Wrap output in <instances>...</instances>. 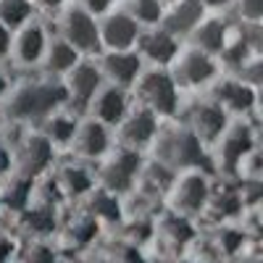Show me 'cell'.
<instances>
[{
	"mask_svg": "<svg viewBox=\"0 0 263 263\" xmlns=\"http://www.w3.org/2000/svg\"><path fill=\"white\" fill-rule=\"evenodd\" d=\"M69 92L61 84H24L13 92L8 103V114L13 119H37L50 114L55 105H61Z\"/></svg>",
	"mask_w": 263,
	"mask_h": 263,
	"instance_id": "obj_1",
	"label": "cell"
},
{
	"mask_svg": "<svg viewBox=\"0 0 263 263\" xmlns=\"http://www.w3.org/2000/svg\"><path fill=\"white\" fill-rule=\"evenodd\" d=\"M140 92L145 103L150 105L147 111L153 114H171L177 108V87H174V79L163 71L147 74L140 84Z\"/></svg>",
	"mask_w": 263,
	"mask_h": 263,
	"instance_id": "obj_2",
	"label": "cell"
},
{
	"mask_svg": "<svg viewBox=\"0 0 263 263\" xmlns=\"http://www.w3.org/2000/svg\"><path fill=\"white\" fill-rule=\"evenodd\" d=\"M63 32H66V42L71 48H79V50H95L98 42H100V29L95 24L92 13L87 11H69L66 13V21H63Z\"/></svg>",
	"mask_w": 263,
	"mask_h": 263,
	"instance_id": "obj_3",
	"label": "cell"
},
{
	"mask_svg": "<svg viewBox=\"0 0 263 263\" xmlns=\"http://www.w3.org/2000/svg\"><path fill=\"white\" fill-rule=\"evenodd\" d=\"M98 34L103 37V42L111 50H129L132 45H135L137 34H140V27L129 13H116V16L105 18L103 32H98Z\"/></svg>",
	"mask_w": 263,
	"mask_h": 263,
	"instance_id": "obj_4",
	"label": "cell"
},
{
	"mask_svg": "<svg viewBox=\"0 0 263 263\" xmlns=\"http://www.w3.org/2000/svg\"><path fill=\"white\" fill-rule=\"evenodd\" d=\"M100 90V71L92 63H74L69 69V82H66V92L74 95L77 100L87 103Z\"/></svg>",
	"mask_w": 263,
	"mask_h": 263,
	"instance_id": "obj_5",
	"label": "cell"
},
{
	"mask_svg": "<svg viewBox=\"0 0 263 263\" xmlns=\"http://www.w3.org/2000/svg\"><path fill=\"white\" fill-rule=\"evenodd\" d=\"M50 140L48 137H29L24 145L18 147V166L27 177H34L50 163Z\"/></svg>",
	"mask_w": 263,
	"mask_h": 263,
	"instance_id": "obj_6",
	"label": "cell"
},
{
	"mask_svg": "<svg viewBox=\"0 0 263 263\" xmlns=\"http://www.w3.org/2000/svg\"><path fill=\"white\" fill-rule=\"evenodd\" d=\"M103 66H105L108 79H111L114 84H121V87L132 84L140 77V58L135 53H129V50H114L103 61Z\"/></svg>",
	"mask_w": 263,
	"mask_h": 263,
	"instance_id": "obj_7",
	"label": "cell"
},
{
	"mask_svg": "<svg viewBox=\"0 0 263 263\" xmlns=\"http://www.w3.org/2000/svg\"><path fill=\"white\" fill-rule=\"evenodd\" d=\"M140 168V158L135 150H121L119 156L111 161V166L105 168V184L108 190H126L132 184V177H135V171Z\"/></svg>",
	"mask_w": 263,
	"mask_h": 263,
	"instance_id": "obj_8",
	"label": "cell"
},
{
	"mask_svg": "<svg viewBox=\"0 0 263 263\" xmlns=\"http://www.w3.org/2000/svg\"><path fill=\"white\" fill-rule=\"evenodd\" d=\"M224 111L218 105H197L192 111V135L197 140H216L224 132Z\"/></svg>",
	"mask_w": 263,
	"mask_h": 263,
	"instance_id": "obj_9",
	"label": "cell"
},
{
	"mask_svg": "<svg viewBox=\"0 0 263 263\" xmlns=\"http://www.w3.org/2000/svg\"><path fill=\"white\" fill-rule=\"evenodd\" d=\"M95 114L103 124H119L126 114V98L119 87H105L98 90L95 95Z\"/></svg>",
	"mask_w": 263,
	"mask_h": 263,
	"instance_id": "obj_10",
	"label": "cell"
},
{
	"mask_svg": "<svg viewBox=\"0 0 263 263\" xmlns=\"http://www.w3.org/2000/svg\"><path fill=\"white\" fill-rule=\"evenodd\" d=\"M213 71H216L213 69V61L203 50L187 53L184 61H182V66H179V77H182L184 84H203V82H208L213 77Z\"/></svg>",
	"mask_w": 263,
	"mask_h": 263,
	"instance_id": "obj_11",
	"label": "cell"
},
{
	"mask_svg": "<svg viewBox=\"0 0 263 263\" xmlns=\"http://www.w3.org/2000/svg\"><path fill=\"white\" fill-rule=\"evenodd\" d=\"M200 140H197L192 132H179L174 135L171 142H168V158L179 166H192L200 161Z\"/></svg>",
	"mask_w": 263,
	"mask_h": 263,
	"instance_id": "obj_12",
	"label": "cell"
},
{
	"mask_svg": "<svg viewBox=\"0 0 263 263\" xmlns=\"http://www.w3.org/2000/svg\"><path fill=\"white\" fill-rule=\"evenodd\" d=\"M121 135L129 145H145L147 140H153V135H156V116H153V111H137L135 116H129L124 121V129Z\"/></svg>",
	"mask_w": 263,
	"mask_h": 263,
	"instance_id": "obj_13",
	"label": "cell"
},
{
	"mask_svg": "<svg viewBox=\"0 0 263 263\" xmlns=\"http://www.w3.org/2000/svg\"><path fill=\"white\" fill-rule=\"evenodd\" d=\"M208 197V184L203 177H197V174H187L182 177L179 187H177V203L184 208V211H197Z\"/></svg>",
	"mask_w": 263,
	"mask_h": 263,
	"instance_id": "obj_14",
	"label": "cell"
},
{
	"mask_svg": "<svg viewBox=\"0 0 263 263\" xmlns=\"http://www.w3.org/2000/svg\"><path fill=\"white\" fill-rule=\"evenodd\" d=\"M200 16H203V6H197L195 0H182V3L174 6V11L168 13L166 24L168 29L166 32H190L200 24Z\"/></svg>",
	"mask_w": 263,
	"mask_h": 263,
	"instance_id": "obj_15",
	"label": "cell"
},
{
	"mask_svg": "<svg viewBox=\"0 0 263 263\" xmlns=\"http://www.w3.org/2000/svg\"><path fill=\"white\" fill-rule=\"evenodd\" d=\"M142 50L153 63H168L177 55V40L171 37V32H150L142 40Z\"/></svg>",
	"mask_w": 263,
	"mask_h": 263,
	"instance_id": "obj_16",
	"label": "cell"
},
{
	"mask_svg": "<svg viewBox=\"0 0 263 263\" xmlns=\"http://www.w3.org/2000/svg\"><path fill=\"white\" fill-rule=\"evenodd\" d=\"M42 53H45V34H42L40 27H27L24 32L18 34L16 40V55L21 63H34L42 58Z\"/></svg>",
	"mask_w": 263,
	"mask_h": 263,
	"instance_id": "obj_17",
	"label": "cell"
},
{
	"mask_svg": "<svg viewBox=\"0 0 263 263\" xmlns=\"http://www.w3.org/2000/svg\"><path fill=\"white\" fill-rule=\"evenodd\" d=\"M77 135H79V150L84 156H103L108 150V132L98 121L84 124L82 129L77 126Z\"/></svg>",
	"mask_w": 263,
	"mask_h": 263,
	"instance_id": "obj_18",
	"label": "cell"
},
{
	"mask_svg": "<svg viewBox=\"0 0 263 263\" xmlns=\"http://www.w3.org/2000/svg\"><path fill=\"white\" fill-rule=\"evenodd\" d=\"M195 40L203 53H221L227 45V29L221 21H205V24L195 27Z\"/></svg>",
	"mask_w": 263,
	"mask_h": 263,
	"instance_id": "obj_19",
	"label": "cell"
},
{
	"mask_svg": "<svg viewBox=\"0 0 263 263\" xmlns=\"http://www.w3.org/2000/svg\"><path fill=\"white\" fill-rule=\"evenodd\" d=\"M218 98H221V103L227 108H232V111H248V108H253L255 103V92L250 84H221V90H218Z\"/></svg>",
	"mask_w": 263,
	"mask_h": 263,
	"instance_id": "obj_20",
	"label": "cell"
},
{
	"mask_svg": "<svg viewBox=\"0 0 263 263\" xmlns=\"http://www.w3.org/2000/svg\"><path fill=\"white\" fill-rule=\"evenodd\" d=\"M250 150V135L248 129H237L232 135H227L224 145H221V158L227 166H234L237 161H242V156Z\"/></svg>",
	"mask_w": 263,
	"mask_h": 263,
	"instance_id": "obj_21",
	"label": "cell"
},
{
	"mask_svg": "<svg viewBox=\"0 0 263 263\" xmlns=\"http://www.w3.org/2000/svg\"><path fill=\"white\" fill-rule=\"evenodd\" d=\"M29 0H0V21L3 27H21L29 18Z\"/></svg>",
	"mask_w": 263,
	"mask_h": 263,
	"instance_id": "obj_22",
	"label": "cell"
},
{
	"mask_svg": "<svg viewBox=\"0 0 263 263\" xmlns=\"http://www.w3.org/2000/svg\"><path fill=\"white\" fill-rule=\"evenodd\" d=\"M74 63H77V48H71L69 42H53L48 48V69L69 71Z\"/></svg>",
	"mask_w": 263,
	"mask_h": 263,
	"instance_id": "obj_23",
	"label": "cell"
},
{
	"mask_svg": "<svg viewBox=\"0 0 263 263\" xmlns=\"http://www.w3.org/2000/svg\"><path fill=\"white\" fill-rule=\"evenodd\" d=\"M45 137L50 142H69L71 137H77V121L69 116H50L45 124Z\"/></svg>",
	"mask_w": 263,
	"mask_h": 263,
	"instance_id": "obj_24",
	"label": "cell"
},
{
	"mask_svg": "<svg viewBox=\"0 0 263 263\" xmlns=\"http://www.w3.org/2000/svg\"><path fill=\"white\" fill-rule=\"evenodd\" d=\"M163 13L161 0H132L129 6V16L140 21V24H156Z\"/></svg>",
	"mask_w": 263,
	"mask_h": 263,
	"instance_id": "obj_25",
	"label": "cell"
},
{
	"mask_svg": "<svg viewBox=\"0 0 263 263\" xmlns=\"http://www.w3.org/2000/svg\"><path fill=\"white\" fill-rule=\"evenodd\" d=\"M61 182H63L66 190L74 192V195H82V192H87L92 187V179H90V174H87L84 168H66Z\"/></svg>",
	"mask_w": 263,
	"mask_h": 263,
	"instance_id": "obj_26",
	"label": "cell"
},
{
	"mask_svg": "<svg viewBox=\"0 0 263 263\" xmlns=\"http://www.w3.org/2000/svg\"><path fill=\"white\" fill-rule=\"evenodd\" d=\"M27 227L37 234H45L55 227V218H53V211L50 208H34V211H27Z\"/></svg>",
	"mask_w": 263,
	"mask_h": 263,
	"instance_id": "obj_27",
	"label": "cell"
},
{
	"mask_svg": "<svg viewBox=\"0 0 263 263\" xmlns=\"http://www.w3.org/2000/svg\"><path fill=\"white\" fill-rule=\"evenodd\" d=\"M29 192H32L29 179H16V182L8 187V192H6V205H11V208H24L27 200H29Z\"/></svg>",
	"mask_w": 263,
	"mask_h": 263,
	"instance_id": "obj_28",
	"label": "cell"
},
{
	"mask_svg": "<svg viewBox=\"0 0 263 263\" xmlns=\"http://www.w3.org/2000/svg\"><path fill=\"white\" fill-rule=\"evenodd\" d=\"M92 213H95V216H103V218H116V216H119L116 197L108 195V192H98L95 200H92Z\"/></svg>",
	"mask_w": 263,
	"mask_h": 263,
	"instance_id": "obj_29",
	"label": "cell"
},
{
	"mask_svg": "<svg viewBox=\"0 0 263 263\" xmlns=\"http://www.w3.org/2000/svg\"><path fill=\"white\" fill-rule=\"evenodd\" d=\"M239 13L255 24L263 13V0H239Z\"/></svg>",
	"mask_w": 263,
	"mask_h": 263,
	"instance_id": "obj_30",
	"label": "cell"
},
{
	"mask_svg": "<svg viewBox=\"0 0 263 263\" xmlns=\"http://www.w3.org/2000/svg\"><path fill=\"white\" fill-rule=\"evenodd\" d=\"M27 263H53V253L45 245H32L27 253Z\"/></svg>",
	"mask_w": 263,
	"mask_h": 263,
	"instance_id": "obj_31",
	"label": "cell"
},
{
	"mask_svg": "<svg viewBox=\"0 0 263 263\" xmlns=\"http://www.w3.org/2000/svg\"><path fill=\"white\" fill-rule=\"evenodd\" d=\"M84 6H87V13H103L111 6V0H84Z\"/></svg>",
	"mask_w": 263,
	"mask_h": 263,
	"instance_id": "obj_32",
	"label": "cell"
},
{
	"mask_svg": "<svg viewBox=\"0 0 263 263\" xmlns=\"http://www.w3.org/2000/svg\"><path fill=\"white\" fill-rule=\"evenodd\" d=\"M8 50H11V34H8V27L0 24V58L8 55Z\"/></svg>",
	"mask_w": 263,
	"mask_h": 263,
	"instance_id": "obj_33",
	"label": "cell"
},
{
	"mask_svg": "<svg viewBox=\"0 0 263 263\" xmlns=\"http://www.w3.org/2000/svg\"><path fill=\"white\" fill-rule=\"evenodd\" d=\"M8 255H11V245L6 242V239H0V263H6Z\"/></svg>",
	"mask_w": 263,
	"mask_h": 263,
	"instance_id": "obj_34",
	"label": "cell"
},
{
	"mask_svg": "<svg viewBox=\"0 0 263 263\" xmlns=\"http://www.w3.org/2000/svg\"><path fill=\"white\" fill-rule=\"evenodd\" d=\"M8 166H11V156H8L6 150H0V174L8 171Z\"/></svg>",
	"mask_w": 263,
	"mask_h": 263,
	"instance_id": "obj_35",
	"label": "cell"
},
{
	"mask_svg": "<svg viewBox=\"0 0 263 263\" xmlns=\"http://www.w3.org/2000/svg\"><path fill=\"white\" fill-rule=\"evenodd\" d=\"M197 6H224L227 0H195Z\"/></svg>",
	"mask_w": 263,
	"mask_h": 263,
	"instance_id": "obj_36",
	"label": "cell"
},
{
	"mask_svg": "<svg viewBox=\"0 0 263 263\" xmlns=\"http://www.w3.org/2000/svg\"><path fill=\"white\" fill-rule=\"evenodd\" d=\"M40 6H45V8H55V6H61L63 0H37Z\"/></svg>",
	"mask_w": 263,
	"mask_h": 263,
	"instance_id": "obj_37",
	"label": "cell"
},
{
	"mask_svg": "<svg viewBox=\"0 0 263 263\" xmlns=\"http://www.w3.org/2000/svg\"><path fill=\"white\" fill-rule=\"evenodd\" d=\"M6 87H8V84H6V79L0 77V95H6Z\"/></svg>",
	"mask_w": 263,
	"mask_h": 263,
	"instance_id": "obj_38",
	"label": "cell"
}]
</instances>
